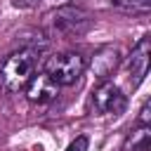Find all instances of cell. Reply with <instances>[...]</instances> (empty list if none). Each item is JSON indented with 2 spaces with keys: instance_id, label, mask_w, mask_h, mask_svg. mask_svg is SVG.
I'll list each match as a JSON object with an SVG mask.
<instances>
[{
  "instance_id": "cell-5",
  "label": "cell",
  "mask_w": 151,
  "mask_h": 151,
  "mask_svg": "<svg viewBox=\"0 0 151 151\" xmlns=\"http://www.w3.org/2000/svg\"><path fill=\"white\" fill-rule=\"evenodd\" d=\"M149 61H151L149 38H142V40L132 47L130 59H127V71H130L132 87H139V85H142V80L146 78V73H149Z\"/></svg>"
},
{
  "instance_id": "cell-2",
  "label": "cell",
  "mask_w": 151,
  "mask_h": 151,
  "mask_svg": "<svg viewBox=\"0 0 151 151\" xmlns=\"http://www.w3.org/2000/svg\"><path fill=\"white\" fill-rule=\"evenodd\" d=\"M87 68V61L83 54L78 52H61V54H52L47 61H45V76L59 85V87H68L73 83H78V78L85 73Z\"/></svg>"
},
{
  "instance_id": "cell-1",
  "label": "cell",
  "mask_w": 151,
  "mask_h": 151,
  "mask_svg": "<svg viewBox=\"0 0 151 151\" xmlns=\"http://www.w3.org/2000/svg\"><path fill=\"white\" fill-rule=\"evenodd\" d=\"M38 59H40V50L35 47H24V50L12 52L0 66V85L7 92L24 90L35 73Z\"/></svg>"
},
{
  "instance_id": "cell-9",
  "label": "cell",
  "mask_w": 151,
  "mask_h": 151,
  "mask_svg": "<svg viewBox=\"0 0 151 151\" xmlns=\"http://www.w3.org/2000/svg\"><path fill=\"white\" fill-rule=\"evenodd\" d=\"M118 9L132 12V14H144L151 9V0H111Z\"/></svg>"
},
{
  "instance_id": "cell-6",
  "label": "cell",
  "mask_w": 151,
  "mask_h": 151,
  "mask_svg": "<svg viewBox=\"0 0 151 151\" xmlns=\"http://www.w3.org/2000/svg\"><path fill=\"white\" fill-rule=\"evenodd\" d=\"M57 94H59V85H54L45 73L33 76V78L28 80V85H26V97H28V101H33V104H47V101H52Z\"/></svg>"
},
{
  "instance_id": "cell-4",
  "label": "cell",
  "mask_w": 151,
  "mask_h": 151,
  "mask_svg": "<svg viewBox=\"0 0 151 151\" xmlns=\"http://www.w3.org/2000/svg\"><path fill=\"white\" fill-rule=\"evenodd\" d=\"M92 104H94L97 113H123L125 106H127V99L116 83L101 80L92 90Z\"/></svg>"
},
{
  "instance_id": "cell-7",
  "label": "cell",
  "mask_w": 151,
  "mask_h": 151,
  "mask_svg": "<svg viewBox=\"0 0 151 151\" xmlns=\"http://www.w3.org/2000/svg\"><path fill=\"white\" fill-rule=\"evenodd\" d=\"M118 61H120V54L116 47H101L97 52V57L92 59V71L99 80H109V76L116 71Z\"/></svg>"
},
{
  "instance_id": "cell-11",
  "label": "cell",
  "mask_w": 151,
  "mask_h": 151,
  "mask_svg": "<svg viewBox=\"0 0 151 151\" xmlns=\"http://www.w3.org/2000/svg\"><path fill=\"white\" fill-rule=\"evenodd\" d=\"M139 123L142 125H149L151 123V113H149V101L142 106V111H139Z\"/></svg>"
},
{
  "instance_id": "cell-8",
  "label": "cell",
  "mask_w": 151,
  "mask_h": 151,
  "mask_svg": "<svg viewBox=\"0 0 151 151\" xmlns=\"http://www.w3.org/2000/svg\"><path fill=\"white\" fill-rule=\"evenodd\" d=\"M149 144H151V130H149V125H142L127 134L125 151H149Z\"/></svg>"
},
{
  "instance_id": "cell-10",
  "label": "cell",
  "mask_w": 151,
  "mask_h": 151,
  "mask_svg": "<svg viewBox=\"0 0 151 151\" xmlns=\"http://www.w3.org/2000/svg\"><path fill=\"white\" fill-rule=\"evenodd\" d=\"M87 146H90V139H87L85 134H80V137H76V139L66 146V151H87Z\"/></svg>"
},
{
  "instance_id": "cell-12",
  "label": "cell",
  "mask_w": 151,
  "mask_h": 151,
  "mask_svg": "<svg viewBox=\"0 0 151 151\" xmlns=\"http://www.w3.org/2000/svg\"><path fill=\"white\" fill-rule=\"evenodd\" d=\"M14 5L17 7H38L40 0H14Z\"/></svg>"
},
{
  "instance_id": "cell-3",
  "label": "cell",
  "mask_w": 151,
  "mask_h": 151,
  "mask_svg": "<svg viewBox=\"0 0 151 151\" xmlns=\"http://www.w3.org/2000/svg\"><path fill=\"white\" fill-rule=\"evenodd\" d=\"M47 21L57 35H83L92 28L90 12L83 7H76V5H66V7L54 9L47 17Z\"/></svg>"
}]
</instances>
